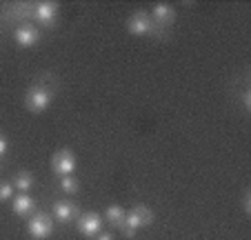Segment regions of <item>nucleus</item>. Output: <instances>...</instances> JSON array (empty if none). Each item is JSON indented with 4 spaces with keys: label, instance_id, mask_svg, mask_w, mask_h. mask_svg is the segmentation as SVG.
I'll list each match as a JSON object with an SVG mask.
<instances>
[{
    "label": "nucleus",
    "instance_id": "nucleus-16",
    "mask_svg": "<svg viewBox=\"0 0 251 240\" xmlns=\"http://www.w3.org/2000/svg\"><path fill=\"white\" fill-rule=\"evenodd\" d=\"M242 209H245L247 216L251 213V193H249V191H247V193H245V198H242Z\"/></svg>",
    "mask_w": 251,
    "mask_h": 240
},
{
    "label": "nucleus",
    "instance_id": "nucleus-5",
    "mask_svg": "<svg viewBox=\"0 0 251 240\" xmlns=\"http://www.w3.org/2000/svg\"><path fill=\"white\" fill-rule=\"evenodd\" d=\"M127 31L133 33V36H147V33H153L151 16L145 14V11H136V14L127 20Z\"/></svg>",
    "mask_w": 251,
    "mask_h": 240
},
{
    "label": "nucleus",
    "instance_id": "nucleus-1",
    "mask_svg": "<svg viewBox=\"0 0 251 240\" xmlns=\"http://www.w3.org/2000/svg\"><path fill=\"white\" fill-rule=\"evenodd\" d=\"M151 222H153V212L151 209L145 207V205H136L131 212L125 213V222H123L120 229H123V234L127 236V238H133L140 227H149Z\"/></svg>",
    "mask_w": 251,
    "mask_h": 240
},
{
    "label": "nucleus",
    "instance_id": "nucleus-11",
    "mask_svg": "<svg viewBox=\"0 0 251 240\" xmlns=\"http://www.w3.org/2000/svg\"><path fill=\"white\" fill-rule=\"evenodd\" d=\"M53 216H56L60 222H69V220H74V216H76V207H74L69 200H58V203L53 205Z\"/></svg>",
    "mask_w": 251,
    "mask_h": 240
},
{
    "label": "nucleus",
    "instance_id": "nucleus-4",
    "mask_svg": "<svg viewBox=\"0 0 251 240\" xmlns=\"http://www.w3.org/2000/svg\"><path fill=\"white\" fill-rule=\"evenodd\" d=\"M76 156L71 154L69 149H60L56 156L51 158V169L56 176H74V171H76Z\"/></svg>",
    "mask_w": 251,
    "mask_h": 240
},
{
    "label": "nucleus",
    "instance_id": "nucleus-17",
    "mask_svg": "<svg viewBox=\"0 0 251 240\" xmlns=\"http://www.w3.org/2000/svg\"><path fill=\"white\" fill-rule=\"evenodd\" d=\"M7 149H9V142H7V138H5V133L0 132V158L7 154Z\"/></svg>",
    "mask_w": 251,
    "mask_h": 240
},
{
    "label": "nucleus",
    "instance_id": "nucleus-12",
    "mask_svg": "<svg viewBox=\"0 0 251 240\" xmlns=\"http://www.w3.org/2000/svg\"><path fill=\"white\" fill-rule=\"evenodd\" d=\"M125 209L120 207V205H109L107 207V212H104V218H107V222L109 225H114V227H123V222H125Z\"/></svg>",
    "mask_w": 251,
    "mask_h": 240
},
{
    "label": "nucleus",
    "instance_id": "nucleus-3",
    "mask_svg": "<svg viewBox=\"0 0 251 240\" xmlns=\"http://www.w3.org/2000/svg\"><path fill=\"white\" fill-rule=\"evenodd\" d=\"M27 231H29V236H31V238H36V240L49 238V236H51V231H53L51 216H49V213H45V212L33 213V216L29 218V222H27Z\"/></svg>",
    "mask_w": 251,
    "mask_h": 240
},
{
    "label": "nucleus",
    "instance_id": "nucleus-7",
    "mask_svg": "<svg viewBox=\"0 0 251 240\" xmlns=\"http://www.w3.org/2000/svg\"><path fill=\"white\" fill-rule=\"evenodd\" d=\"M14 38L20 47L27 49V47H33V45L40 40V31L36 27H31V25H20L14 31Z\"/></svg>",
    "mask_w": 251,
    "mask_h": 240
},
{
    "label": "nucleus",
    "instance_id": "nucleus-9",
    "mask_svg": "<svg viewBox=\"0 0 251 240\" xmlns=\"http://www.w3.org/2000/svg\"><path fill=\"white\" fill-rule=\"evenodd\" d=\"M33 16H36V20L38 23H43V25H51L53 20H56V16H58V5L56 2H38L36 5V9H33Z\"/></svg>",
    "mask_w": 251,
    "mask_h": 240
},
{
    "label": "nucleus",
    "instance_id": "nucleus-18",
    "mask_svg": "<svg viewBox=\"0 0 251 240\" xmlns=\"http://www.w3.org/2000/svg\"><path fill=\"white\" fill-rule=\"evenodd\" d=\"M242 105H245V111H251V91L242 94Z\"/></svg>",
    "mask_w": 251,
    "mask_h": 240
},
{
    "label": "nucleus",
    "instance_id": "nucleus-6",
    "mask_svg": "<svg viewBox=\"0 0 251 240\" xmlns=\"http://www.w3.org/2000/svg\"><path fill=\"white\" fill-rule=\"evenodd\" d=\"M102 218L98 216V213H82V216H78V231H80L82 236H87V238H91V236H98L100 229H102Z\"/></svg>",
    "mask_w": 251,
    "mask_h": 240
},
{
    "label": "nucleus",
    "instance_id": "nucleus-10",
    "mask_svg": "<svg viewBox=\"0 0 251 240\" xmlns=\"http://www.w3.org/2000/svg\"><path fill=\"white\" fill-rule=\"evenodd\" d=\"M153 20H156L158 25H162V27H167V25H171L176 20V9L171 5H165V2H158L156 7H153L151 11Z\"/></svg>",
    "mask_w": 251,
    "mask_h": 240
},
{
    "label": "nucleus",
    "instance_id": "nucleus-13",
    "mask_svg": "<svg viewBox=\"0 0 251 240\" xmlns=\"http://www.w3.org/2000/svg\"><path fill=\"white\" fill-rule=\"evenodd\" d=\"M11 185H14V189H18L20 193H27L29 189H33V176L29 174V171H20V174H16Z\"/></svg>",
    "mask_w": 251,
    "mask_h": 240
},
{
    "label": "nucleus",
    "instance_id": "nucleus-15",
    "mask_svg": "<svg viewBox=\"0 0 251 240\" xmlns=\"http://www.w3.org/2000/svg\"><path fill=\"white\" fill-rule=\"evenodd\" d=\"M11 196H14V185L11 183H0V203L11 200Z\"/></svg>",
    "mask_w": 251,
    "mask_h": 240
},
{
    "label": "nucleus",
    "instance_id": "nucleus-8",
    "mask_svg": "<svg viewBox=\"0 0 251 240\" xmlns=\"http://www.w3.org/2000/svg\"><path fill=\"white\" fill-rule=\"evenodd\" d=\"M16 216H33L36 213V200H33L29 193H18L14 198V205H11Z\"/></svg>",
    "mask_w": 251,
    "mask_h": 240
},
{
    "label": "nucleus",
    "instance_id": "nucleus-2",
    "mask_svg": "<svg viewBox=\"0 0 251 240\" xmlns=\"http://www.w3.org/2000/svg\"><path fill=\"white\" fill-rule=\"evenodd\" d=\"M51 98H53V87L47 85V82H38V85H33L31 89L27 91V109L33 113H43L45 109L51 105Z\"/></svg>",
    "mask_w": 251,
    "mask_h": 240
},
{
    "label": "nucleus",
    "instance_id": "nucleus-14",
    "mask_svg": "<svg viewBox=\"0 0 251 240\" xmlns=\"http://www.w3.org/2000/svg\"><path fill=\"white\" fill-rule=\"evenodd\" d=\"M60 189L65 193H76L78 191V180L74 176H62L60 178Z\"/></svg>",
    "mask_w": 251,
    "mask_h": 240
},
{
    "label": "nucleus",
    "instance_id": "nucleus-19",
    "mask_svg": "<svg viewBox=\"0 0 251 240\" xmlns=\"http://www.w3.org/2000/svg\"><path fill=\"white\" fill-rule=\"evenodd\" d=\"M96 240H116V238L111 234H98V238H96Z\"/></svg>",
    "mask_w": 251,
    "mask_h": 240
}]
</instances>
